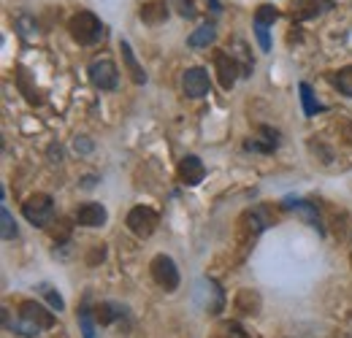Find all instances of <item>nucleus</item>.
Returning a JSON list of instances; mask_svg holds the SVG:
<instances>
[{
	"instance_id": "nucleus-1",
	"label": "nucleus",
	"mask_w": 352,
	"mask_h": 338,
	"mask_svg": "<svg viewBox=\"0 0 352 338\" xmlns=\"http://www.w3.org/2000/svg\"><path fill=\"white\" fill-rule=\"evenodd\" d=\"M68 33L79 46H95V43H100L106 30H103V22L92 11H79L68 22Z\"/></svg>"
},
{
	"instance_id": "nucleus-2",
	"label": "nucleus",
	"mask_w": 352,
	"mask_h": 338,
	"mask_svg": "<svg viewBox=\"0 0 352 338\" xmlns=\"http://www.w3.org/2000/svg\"><path fill=\"white\" fill-rule=\"evenodd\" d=\"M19 317H22V328H28V336H36L41 328H54V314L41 306V303H36V300H25L22 306H19ZM22 328H16L19 333H25Z\"/></svg>"
},
{
	"instance_id": "nucleus-3",
	"label": "nucleus",
	"mask_w": 352,
	"mask_h": 338,
	"mask_svg": "<svg viewBox=\"0 0 352 338\" xmlns=\"http://www.w3.org/2000/svg\"><path fill=\"white\" fill-rule=\"evenodd\" d=\"M22 216L33 225V227H46L54 219V201L46 192H36L22 203Z\"/></svg>"
},
{
	"instance_id": "nucleus-4",
	"label": "nucleus",
	"mask_w": 352,
	"mask_h": 338,
	"mask_svg": "<svg viewBox=\"0 0 352 338\" xmlns=\"http://www.w3.org/2000/svg\"><path fill=\"white\" fill-rule=\"evenodd\" d=\"M149 273H152L155 284H157L160 290H166V293H174L176 287H179V282H182L179 268H176V262L168 254H157V257L152 260V265H149Z\"/></svg>"
},
{
	"instance_id": "nucleus-5",
	"label": "nucleus",
	"mask_w": 352,
	"mask_h": 338,
	"mask_svg": "<svg viewBox=\"0 0 352 338\" xmlns=\"http://www.w3.org/2000/svg\"><path fill=\"white\" fill-rule=\"evenodd\" d=\"M89 82L103 92H111L120 84V71L109 57H98V60L89 63Z\"/></svg>"
},
{
	"instance_id": "nucleus-6",
	"label": "nucleus",
	"mask_w": 352,
	"mask_h": 338,
	"mask_svg": "<svg viewBox=\"0 0 352 338\" xmlns=\"http://www.w3.org/2000/svg\"><path fill=\"white\" fill-rule=\"evenodd\" d=\"M128 230H131L133 236H138V238H149L155 230H157V222H160V216L155 209H149V206H135L128 212Z\"/></svg>"
},
{
	"instance_id": "nucleus-7",
	"label": "nucleus",
	"mask_w": 352,
	"mask_h": 338,
	"mask_svg": "<svg viewBox=\"0 0 352 338\" xmlns=\"http://www.w3.org/2000/svg\"><path fill=\"white\" fill-rule=\"evenodd\" d=\"M268 225L263 209H252V212L241 214V222H239V236L244 244H255V238L261 236Z\"/></svg>"
},
{
	"instance_id": "nucleus-8",
	"label": "nucleus",
	"mask_w": 352,
	"mask_h": 338,
	"mask_svg": "<svg viewBox=\"0 0 352 338\" xmlns=\"http://www.w3.org/2000/svg\"><path fill=\"white\" fill-rule=\"evenodd\" d=\"M182 89H184L187 98H204V95L212 89V82H209L206 68H201V65L187 68L184 76H182Z\"/></svg>"
},
{
	"instance_id": "nucleus-9",
	"label": "nucleus",
	"mask_w": 352,
	"mask_h": 338,
	"mask_svg": "<svg viewBox=\"0 0 352 338\" xmlns=\"http://www.w3.org/2000/svg\"><path fill=\"white\" fill-rule=\"evenodd\" d=\"M176 176H179V181H182V184H187V187H195V184H201V181H204V176H206V168H204L201 157H195V155H187V157L179 163V168H176Z\"/></svg>"
},
{
	"instance_id": "nucleus-10",
	"label": "nucleus",
	"mask_w": 352,
	"mask_h": 338,
	"mask_svg": "<svg viewBox=\"0 0 352 338\" xmlns=\"http://www.w3.org/2000/svg\"><path fill=\"white\" fill-rule=\"evenodd\" d=\"M214 68H217V79L225 89H233L236 79H239V60L225 54V52H217L214 54Z\"/></svg>"
},
{
	"instance_id": "nucleus-11",
	"label": "nucleus",
	"mask_w": 352,
	"mask_h": 338,
	"mask_svg": "<svg viewBox=\"0 0 352 338\" xmlns=\"http://www.w3.org/2000/svg\"><path fill=\"white\" fill-rule=\"evenodd\" d=\"M106 206H100V203H82L76 214H74V222L76 225H82V227H103L106 225Z\"/></svg>"
},
{
	"instance_id": "nucleus-12",
	"label": "nucleus",
	"mask_w": 352,
	"mask_h": 338,
	"mask_svg": "<svg viewBox=\"0 0 352 338\" xmlns=\"http://www.w3.org/2000/svg\"><path fill=\"white\" fill-rule=\"evenodd\" d=\"M138 16L144 19V25H163L168 19V3L160 0H146L138 11Z\"/></svg>"
},
{
	"instance_id": "nucleus-13",
	"label": "nucleus",
	"mask_w": 352,
	"mask_h": 338,
	"mask_svg": "<svg viewBox=\"0 0 352 338\" xmlns=\"http://www.w3.org/2000/svg\"><path fill=\"white\" fill-rule=\"evenodd\" d=\"M285 209L298 212L311 227H317L320 233H325V227H322V222H320V214H317V209H314L311 203H304V201H298V198H287V201H285Z\"/></svg>"
},
{
	"instance_id": "nucleus-14",
	"label": "nucleus",
	"mask_w": 352,
	"mask_h": 338,
	"mask_svg": "<svg viewBox=\"0 0 352 338\" xmlns=\"http://www.w3.org/2000/svg\"><path fill=\"white\" fill-rule=\"evenodd\" d=\"M120 54H122V63H125V68H128V74H131L133 82H135V84H144V82H146V74H144V68L138 65V60H135V54H133L131 43L120 41Z\"/></svg>"
},
{
	"instance_id": "nucleus-15",
	"label": "nucleus",
	"mask_w": 352,
	"mask_h": 338,
	"mask_svg": "<svg viewBox=\"0 0 352 338\" xmlns=\"http://www.w3.org/2000/svg\"><path fill=\"white\" fill-rule=\"evenodd\" d=\"M125 314V306L122 303H98V308H95V319H98V325H111V322H117L120 317Z\"/></svg>"
},
{
	"instance_id": "nucleus-16",
	"label": "nucleus",
	"mask_w": 352,
	"mask_h": 338,
	"mask_svg": "<svg viewBox=\"0 0 352 338\" xmlns=\"http://www.w3.org/2000/svg\"><path fill=\"white\" fill-rule=\"evenodd\" d=\"M233 303H236V308H239L241 314H247V317H255V314L261 311V295L252 293V290H241Z\"/></svg>"
},
{
	"instance_id": "nucleus-17",
	"label": "nucleus",
	"mask_w": 352,
	"mask_h": 338,
	"mask_svg": "<svg viewBox=\"0 0 352 338\" xmlns=\"http://www.w3.org/2000/svg\"><path fill=\"white\" fill-rule=\"evenodd\" d=\"M214 38H217V27L209 22V25H201V27L187 38V43H190L192 49H206L209 43H214Z\"/></svg>"
},
{
	"instance_id": "nucleus-18",
	"label": "nucleus",
	"mask_w": 352,
	"mask_h": 338,
	"mask_svg": "<svg viewBox=\"0 0 352 338\" xmlns=\"http://www.w3.org/2000/svg\"><path fill=\"white\" fill-rule=\"evenodd\" d=\"M261 135H263V141H244V149H252V152H271L274 146H276V130H271V127H261Z\"/></svg>"
},
{
	"instance_id": "nucleus-19",
	"label": "nucleus",
	"mask_w": 352,
	"mask_h": 338,
	"mask_svg": "<svg viewBox=\"0 0 352 338\" xmlns=\"http://www.w3.org/2000/svg\"><path fill=\"white\" fill-rule=\"evenodd\" d=\"M209 338H252L239 322H220L212 333H209Z\"/></svg>"
},
{
	"instance_id": "nucleus-20",
	"label": "nucleus",
	"mask_w": 352,
	"mask_h": 338,
	"mask_svg": "<svg viewBox=\"0 0 352 338\" xmlns=\"http://www.w3.org/2000/svg\"><path fill=\"white\" fill-rule=\"evenodd\" d=\"M290 14H293V19L304 22V19H311V16L320 14V5H317V0H296L293 8H290Z\"/></svg>"
},
{
	"instance_id": "nucleus-21",
	"label": "nucleus",
	"mask_w": 352,
	"mask_h": 338,
	"mask_svg": "<svg viewBox=\"0 0 352 338\" xmlns=\"http://www.w3.org/2000/svg\"><path fill=\"white\" fill-rule=\"evenodd\" d=\"M298 92H301V106H304V114H307V117H314V114L322 111V106L317 103V98H314V92H311V87H309L307 82L298 84Z\"/></svg>"
},
{
	"instance_id": "nucleus-22",
	"label": "nucleus",
	"mask_w": 352,
	"mask_h": 338,
	"mask_svg": "<svg viewBox=\"0 0 352 338\" xmlns=\"http://www.w3.org/2000/svg\"><path fill=\"white\" fill-rule=\"evenodd\" d=\"M331 82H333V87H336L344 98H352V65L342 68L339 74H333V76H331Z\"/></svg>"
},
{
	"instance_id": "nucleus-23",
	"label": "nucleus",
	"mask_w": 352,
	"mask_h": 338,
	"mask_svg": "<svg viewBox=\"0 0 352 338\" xmlns=\"http://www.w3.org/2000/svg\"><path fill=\"white\" fill-rule=\"evenodd\" d=\"M276 19H279V11H276V5H271V3H265V5H258V11H255V25L271 27Z\"/></svg>"
},
{
	"instance_id": "nucleus-24",
	"label": "nucleus",
	"mask_w": 352,
	"mask_h": 338,
	"mask_svg": "<svg viewBox=\"0 0 352 338\" xmlns=\"http://www.w3.org/2000/svg\"><path fill=\"white\" fill-rule=\"evenodd\" d=\"M166 3L174 8L182 19H195V16H198V8H195L192 0H166Z\"/></svg>"
},
{
	"instance_id": "nucleus-25",
	"label": "nucleus",
	"mask_w": 352,
	"mask_h": 338,
	"mask_svg": "<svg viewBox=\"0 0 352 338\" xmlns=\"http://www.w3.org/2000/svg\"><path fill=\"white\" fill-rule=\"evenodd\" d=\"M79 328H82L85 338H95V319H92L89 306H82V311H79Z\"/></svg>"
},
{
	"instance_id": "nucleus-26",
	"label": "nucleus",
	"mask_w": 352,
	"mask_h": 338,
	"mask_svg": "<svg viewBox=\"0 0 352 338\" xmlns=\"http://www.w3.org/2000/svg\"><path fill=\"white\" fill-rule=\"evenodd\" d=\"M0 225H3V241H14V236H16V225H14V216L11 212L3 206V212H0Z\"/></svg>"
},
{
	"instance_id": "nucleus-27",
	"label": "nucleus",
	"mask_w": 352,
	"mask_h": 338,
	"mask_svg": "<svg viewBox=\"0 0 352 338\" xmlns=\"http://www.w3.org/2000/svg\"><path fill=\"white\" fill-rule=\"evenodd\" d=\"M38 290H41V295H44V300L49 303V308H54V311H63V308H65V303H63V295H60L57 290H52L49 284H41Z\"/></svg>"
},
{
	"instance_id": "nucleus-28",
	"label": "nucleus",
	"mask_w": 352,
	"mask_h": 338,
	"mask_svg": "<svg viewBox=\"0 0 352 338\" xmlns=\"http://www.w3.org/2000/svg\"><path fill=\"white\" fill-rule=\"evenodd\" d=\"M255 36H258V43L263 52H271V38H268V27L263 25H255Z\"/></svg>"
},
{
	"instance_id": "nucleus-29",
	"label": "nucleus",
	"mask_w": 352,
	"mask_h": 338,
	"mask_svg": "<svg viewBox=\"0 0 352 338\" xmlns=\"http://www.w3.org/2000/svg\"><path fill=\"white\" fill-rule=\"evenodd\" d=\"M342 130H347V133H344V135H342V138H344V141H347V144H352V122H342Z\"/></svg>"
}]
</instances>
